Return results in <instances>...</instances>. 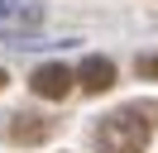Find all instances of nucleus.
Masks as SVG:
<instances>
[{"instance_id":"obj_1","label":"nucleus","mask_w":158,"mask_h":153,"mask_svg":"<svg viewBox=\"0 0 158 153\" xmlns=\"http://www.w3.org/2000/svg\"><path fill=\"white\" fill-rule=\"evenodd\" d=\"M153 129H158V105L153 101L120 105V110H110L96 124V153H144Z\"/></svg>"},{"instance_id":"obj_2","label":"nucleus","mask_w":158,"mask_h":153,"mask_svg":"<svg viewBox=\"0 0 158 153\" xmlns=\"http://www.w3.org/2000/svg\"><path fill=\"white\" fill-rule=\"evenodd\" d=\"M34 96H43V101H62V96L77 86V76H72V67H62V62H48V67H39L34 72Z\"/></svg>"},{"instance_id":"obj_3","label":"nucleus","mask_w":158,"mask_h":153,"mask_svg":"<svg viewBox=\"0 0 158 153\" xmlns=\"http://www.w3.org/2000/svg\"><path fill=\"white\" fill-rule=\"evenodd\" d=\"M48 134H53V124L39 120V115H10L5 120V139L10 143H43Z\"/></svg>"},{"instance_id":"obj_4","label":"nucleus","mask_w":158,"mask_h":153,"mask_svg":"<svg viewBox=\"0 0 158 153\" xmlns=\"http://www.w3.org/2000/svg\"><path fill=\"white\" fill-rule=\"evenodd\" d=\"M72 76L81 81V91H86V96H101V91H110V81H115V67H110L106 57H86Z\"/></svg>"},{"instance_id":"obj_5","label":"nucleus","mask_w":158,"mask_h":153,"mask_svg":"<svg viewBox=\"0 0 158 153\" xmlns=\"http://www.w3.org/2000/svg\"><path fill=\"white\" fill-rule=\"evenodd\" d=\"M139 76H148V81H153V76H158V53H148V57H139Z\"/></svg>"},{"instance_id":"obj_6","label":"nucleus","mask_w":158,"mask_h":153,"mask_svg":"<svg viewBox=\"0 0 158 153\" xmlns=\"http://www.w3.org/2000/svg\"><path fill=\"white\" fill-rule=\"evenodd\" d=\"M0 86H5V72H0Z\"/></svg>"}]
</instances>
